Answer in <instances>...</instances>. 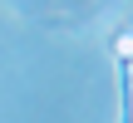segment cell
I'll use <instances>...</instances> for the list:
<instances>
[{
  "instance_id": "1",
  "label": "cell",
  "mask_w": 133,
  "mask_h": 123,
  "mask_svg": "<svg viewBox=\"0 0 133 123\" xmlns=\"http://www.w3.org/2000/svg\"><path fill=\"white\" fill-rule=\"evenodd\" d=\"M114 49H118V59H128V64H133V35H118Z\"/></svg>"
}]
</instances>
